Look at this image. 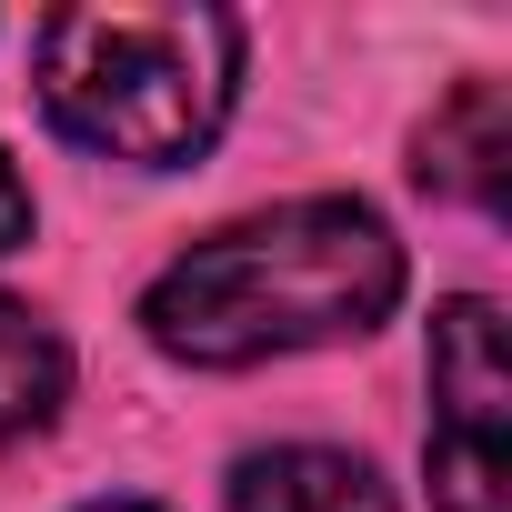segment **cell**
Listing matches in <instances>:
<instances>
[{
  "mask_svg": "<svg viewBox=\"0 0 512 512\" xmlns=\"http://www.w3.org/2000/svg\"><path fill=\"white\" fill-rule=\"evenodd\" d=\"M402 302V241L372 201H282L251 211L141 292V332L191 372H241L312 342H362Z\"/></svg>",
  "mask_w": 512,
  "mask_h": 512,
  "instance_id": "cell-1",
  "label": "cell"
},
{
  "mask_svg": "<svg viewBox=\"0 0 512 512\" xmlns=\"http://www.w3.org/2000/svg\"><path fill=\"white\" fill-rule=\"evenodd\" d=\"M241 91L231 11H51L41 21V111L131 171L211 151Z\"/></svg>",
  "mask_w": 512,
  "mask_h": 512,
  "instance_id": "cell-2",
  "label": "cell"
},
{
  "mask_svg": "<svg viewBox=\"0 0 512 512\" xmlns=\"http://www.w3.org/2000/svg\"><path fill=\"white\" fill-rule=\"evenodd\" d=\"M432 512H512V372H502V312L442 302L432 312Z\"/></svg>",
  "mask_w": 512,
  "mask_h": 512,
  "instance_id": "cell-3",
  "label": "cell"
},
{
  "mask_svg": "<svg viewBox=\"0 0 512 512\" xmlns=\"http://www.w3.org/2000/svg\"><path fill=\"white\" fill-rule=\"evenodd\" d=\"M422 181L452 191V201H472V211H502V191H512V101H502V81H462L432 111Z\"/></svg>",
  "mask_w": 512,
  "mask_h": 512,
  "instance_id": "cell-4",
  "label": "cell"
},
{
  "mask_svg": "<svg viewBox=\"0 0 512 512\" xmlns=\"http://www.w3.org/2000/svg\"><path fill=\"white\" fill-rule=\"evenodd\" d=\"M231 512H392L382 472L332 442H282L231 472Z\"/></svg>",
  "mask_w": 512,
  "mask_h": 512,
  "instance_id": "cell-5",
  "label": "cell"
},
{
  "mask_svg": "<svg viewBox=\"0 0 512 512\" xmlns=\"http://www.w3.org/2000/svg\"><path fill=\"white\" fill-rule=\"evenodd\" d=\"M61 392H71V352H61V332H51L31 302L0 292V452L31 442V432L61 412Z\"/></svg>",
  "mask_w": 512,
  "mask_h": 512,
  "instance_id": "cell-6",
  "label": "cell"
},
{
  "mask_svg": "<svg viewBox=\"0 0 512 512\" xmlns=\"http://www.w3.org/2000/svg\"><path fill=\"white\" fill-rule=\"evenodd\" d=\"M21 241H31V191H21L11 151H0V251H21Z\"/></svg>",
  "mask_w": 512,
  "mask_h": 512,
  "instance_id": "cell-7",
  "label": "cell"
},
{
  "mask_svg": "<svg viewBox=\"0 0 512 512\" xmlns=\"http://www.w3.org/2000/svg\"><path fill=\"white\" fill-rule=\"evenodd\" d=\"M91 512H161V502H91Z\"/></svg>",
  "mask_w": 512,
  "mask_h": 512,
  "instance_id": "cell-8",
  "label": "cell"
}]
</instances>
